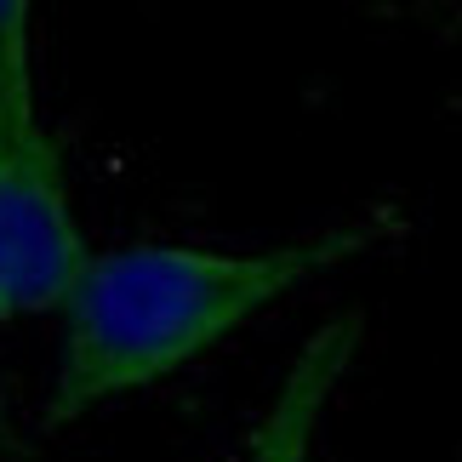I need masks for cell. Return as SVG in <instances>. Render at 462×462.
<instances>
[{
    "instance_id": "obj_1",
    "label": "cell",
    "mask_w": 462,
    "mask_h": 462,
    "mask_svg": "<svg viewBox=\"0 0 462 462\" xmlns=\"http://www.w3.org/2000/svg\"><path fill=\"white\" fill-rule=\"evenodd\" d=\"M394 235V211L314 228V235L257 245V252H211V245H120L86 263L63 297V343L51 377L46 422H75L120 394H137L228 331L309 286L314 274L371 252Z\"/></svg>"
},
{
    "instance_id": "obj_2",
    "label": "cell",
    "mask_w": 462,
    "mask_h": 462,
    "mask_svg": "<svg viewBox=\"0 0 462 462\" xmlns=\"http://www.w3.org/2000/svg\"><path fill=\"white\" fill-rule=\"evenodd\" d=\"M86 235L69 200L63 149L41 115L0 126V319L63 309L86 274Z\"/></svg>"
},
{
    "instance_id": "obj_3",
    "label": "cell",
    "mask_w": 462,
    "mask_h": 462,
    "mask_svg": "<svg viewBox=\"0 0 462 462\" xmlns=\"http://www.w3.org/2000/svg\"><path fill=\"white\" fill-rule=\"evenodd\" d=\"M360 348V314H337L326 319L297 360L286 365L269 411H263L252 446H245V462H309L314 457V439H319V422H326V405L343 383V371Z\"/></svg>"
},
{
    "instance_id": "obj_4",
    "label": "cell",
    "mask_w": 462,
    "mask_h": 462,
    "mask_svg": "<svg viewBox=\"0 0 462 462\" xmlns=\"http://www.w3.org/2000/svg\"><path fill=\"white\" fill-rule=\"evenodd\" d=\"M34 109V29L23 0H0V126Z\"/></svg>"
}]
</instances>
